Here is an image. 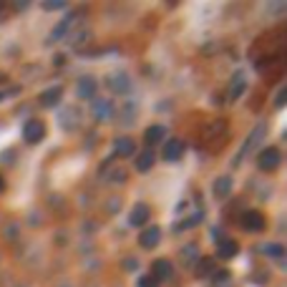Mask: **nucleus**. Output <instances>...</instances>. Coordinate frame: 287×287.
Returning <instances> with one entry per match:
<instances>
[{
	"label": "nucleus",
	"mask_w": 287,
	"mask_h": 287,
	"mask_svg": "<svg viewBox=\"0 0 287 287\" xmlns=\"http://www.w3.org/2000/svg\"><path fill=\"white\" fill-rule=\"evenodd\" d=\"M280 161H282V154H280V149H275V146L262 149L260 156H257V166H260L262 171H275V169L280 166Z\"/></svg>",
	"instance_id": "nucleus-1"
},
{
	"label": "nucleus",
	"mask_w": 287,
	"mask_h": 287,
	"mask_svg": "<svg viewBox=\"0 0 287 287\" xmlns=\"http://www.w3.org/2000/svg\"><path fill=\"white\" fill-rule=\"evenodd\" d=\"M242 224H244V229H249V232H265V227H267L265 214H262V212H257V209H249V212H244Z\"/></svg>",
	"instance_id": "nucleus-4"
},
{
	"label": "nucleus",
	"mask_w": 287,
	"mask_h": 287,
	"mask_svg": "<svg viewBox=\"0 0 287 287\" xmlns=\"http://www.w3.org/2000/svg\"><path fill=\"white\" fill-rule=\"evenodd\" d=\"M212 270V262L209 260H199V267H197V272H199V277H207V272Z\"/></svg>",
	"instance_id": "nucleus-19"
},
{
	"label": "nucleus",
	"mask_w": 287,
	"mask_h": 287,
	"mask_svg": "<svg viewBox=\"0 0 287 287\" xmlns=\"http://www.w3.org/2000/svg\"><path fill=\"white\" fill-rule=\"evenodd\" d=\"M265 131H267V124H257V126H255V131L249 134V139L242 144V149H239V156L234 159V164H239V161H242V159H244V156H247V154H249V151H252V149L257 146V144L262 141Z\"/></svg>",
	"instance_id": "nucleus-3"
},
{
	"label": "nucleus",
	"mask_w": 287,
	"mask_h": 287,
	"mask_svg": "<svg viewBox=\"0 0 287 287\" xmlns=\"http://www.w3.org/2000/svg\"><path fill=\"white\" fill-rule=\"evenodd\" d=\"M229 192H232V176H219L214 182V197L224 199Z\"/></svg>",
	"instance_id": "nucleus-14"
},
{
	"label": "nucleus",
	"mask_w": 287,
	"mask_h": 287,
	"mask_svg": "<svg viewBox=\"0 0 287 287\" xmlns=\"http://www.w3.org/2000/svg\"><path fill=\"white\" fill-rule=\"evenodd\" d=\"M171 275H174V267H171V262H169V260H156V262L151 265V277H154L156 282L169 280Z\"/></svg>",
	"instance_id": "nucleus-6"
},
{
	"label": "nucleus",
	"mask_w": 287,
	"mask_h": 287,
	"mask_svg": "<svg viewBox=\"0 0 287 287\" xmlns=\"http://www.w3.org/2000/svg\"><path fill=\"white\" fill-rule=\"evenodd\" d=\"M224 282H229V272H217V280H214V285H224Z\"/></svg>",
	"instance_id": "nucleus-21"
},
{
	"label": "nucleus",
	"mask_w": 287,
	"mask_h": 287,
	"mask_svg": "<svg viewBox=\"0 0 287 287\" xmlns=\"http://www.w3.org/2000/svg\"><path fill=\"white\" fill-rule=\"evenodd\" d=\"M139 287H159V282H156L151 275H146V277H141V280H139Z\"/></svg>",
	"instance_id": "nucleus-20"
},
{
	"label": "nucleus",
	"mask_w": 287,
	"mask_h": 287,
	"mask_svg": "<svg viewBox=\"0 0 287 287\" xmlns=\"http://www.w3.org/2000/svg\"><path fill=\"white\" fill-rule=\"evenodd\" d=\"M164 136H166V126H161V124H154V126H149V129H146V134H144V141H146V146H154V144L164 141Z\"/></svg>",
	"instance_id": "nucleus-9"
},
{
	"label": "nucleus",
	"mask_w": 287,
	"mask_h": 287,
	"mask_svg": "<svg viewBox=\"0 0 287 287\" xmlns=\"http://www.w3.org/2000/svg\"><path fill=\"white\" fill-rule=\"evenodd\" d=\"M0 98H3V93H0Z\"/></svg>",
	"instance_id": "nucleus-25"
},
{
	"label": "nucleus",
	"mask_w": 287,
	"mask_h": 287,
	"mask_svg": "<svg viewBox=\"0 0 287 287\" xmlns=\"http://www.w3.org/2000/svg\"><path fill=\"white\" fill-rule=\"evenodd\" d=\"M149 222V207L144 204V202H139L134 209H131V214H129V224L131 227H144Z\"/></svg>",
	"instance_id": "nucleus-8"
},
{
	"label": "nucleus",
	"mask_w": 287,
	"mask_h": 287,
	"mask_svg": "<svg viewBox=\"0 0 287 287\" xmlns=\"http://www.w3.org/2000/svg\"><path fill=\"white\" fill-rule=\"evenodd\" d=\"M154 151H144V154H139V159H136V169L139 171H149L151 166H154Z\"/></svg>",
	"instance_id": "nucleus-15"
},
{
	"label": "nucleus",
	"mask_w": 287,
	"mask_h": 287,
	"mask_svg": "<svg viewBox=\"0 0 287 287\" xmlns=\"http://www.w3.org/2000/svg\"><path fill=\"white\" fill-rule=\"evenodd\" d=\"M194 252H197V247H194V244L184 247V249H182V257H184V262H194V260H197V255H194Z\"/></svg>",
	"instance_id": "nucleus-18"
},
{
	"label": "nucleus",
	"mask_w": 287,
	"mask_h": 287,
	"mask_svg": "<svg viewBox=\"0 0 287 287\" xmlns=\"http://www.w3.org/2000/svg\"><path fill=\"white\" fill-rule=\"evenodd\" d=\"M114 154H116V156H131V154H136V144H134V139H129V136L116 139Z\"/></svg>",
	"instance_id": "nucleus-10"
},
{
	"label": "nucleus",
	"mask_w": 287,
	"mask_h": 287,
	"mask_svg": "<svg viewBox=\"0 0 287 287\" xmlns=\"http://www.w3.org/2000/svg\"><path fill=\"white\" fill-rule=\"evenodd\" d=\"M237 252H239V244H237L234 239H227V242H219L217 257H222V260H232V257H237Z\"/></svg>",
	"instance_id": "nucleus-11"
},
{
	"label": "nucleus",
	"mask_w": 287,
	"mask_h": 287,
	"mask_svg": "<svg viewBox=\"0 0 287 287\" xmlns=\"http://www.w3.org/2000/svg\"><path fill=\"white\" fill-rule=\"evenodd\" d=\"M159 239H161V229L159 227H149V229H144L139 234V244L144 249H154L159 244Z\"/></svg>",
	"instance_id": "nucleus-7"
},
{
	"label": "nucleus",
	"mask_w": 287,
	"mask_h": 287,
	"mask_svg": "<svg viewBox=\"0 0 287 287\" xmlns=\"http://www.w3.org/2000/svg\"><path fill=\"white\" fill-rule=\"evenodd\" d=\"M43 8H46V10H63L66 3H43Z\"/></svg>",
	"instance_id": "nucleus-22"
},
{
	"label": "nucleus",
	"mask_w": 287,
	"mask_h": 287,
	"mask_svg": "<svg viewBox=\"0 0 287 287\" xmlns=\"http://www.w3.org/2000/svg\"><path fill=\"white\" fill-rule=\"evenodd\" d=\"M182 154H184V141H179V139H169V141L164 144V151H161L164 161H179Z\"/></svg>",
	"instance_id": "nucleus-5"
},
{
	"label": "nucleus",
	"mask_w": 287,
	"mask_h": 287,
	"mask_svg": "<svg viewBox=\"0 0 287 287\" xmlns=\"http://www.w3.org/2000/svg\"><path fill=\"white\" fill-rule=\"evenodd\" d=\"M61 93H63V88H61V86H53V88H48V91L41 96V103H43V106H56V103L61 101Z\"/></svg>",
	"instance_id": "nucleus-13"
},
{
	"label": "nucleus",
	"mask_w": 287,
	"mask_h": 287,
	"mask_svg": "<svg viewBox=\"0 0 287 287\" xmlns=\"http://www.w3.org/2000/svg\"><path fill=\"white\" fill-rule=\"evenodd\" d=\"M96 93V81L93 78H81L78 81V96L81 98H93Z\"/></svg>",
	"instance_id": "nucleus-12"
},
{
	"label": "nucleus",
	"mask_w": 287,
	"mask_h": 287,
	"mask_svg": "<svg viewBox=\"0 0 287 287\" xmlns=\"http://www.w3.org/2000/svg\"><path fill=\"white\" fill-rule=\"evenodd\" d=\"M3 189H5V182H3V176H0V192H3Z\"/></svg>",
	"instance_id": "nucleus-24"
},
{
	"label": "nucleus",
	"mask_w": 287,
	"mask_h": 287,
	"mask_svg": "<svg viewBox=\"0 0 287 287\" xmlns=\"http://www.w3.org/2000/svg\"><path fill=\"white\" fill-rule=\"evenodd\" d=\"M96 111H98V114H96L98 119H109V116H111V114H109V111H111V103H106V101H98V103H96Z\"/></svg>",
	"instance_id": "nucleus-16"
},
{
	"label": "nucleus",
	"mask_w": 287,
	"mask_h": 287,
	"mask_svg": "<svg viewBox=\"0 0 287 287\" xmlns=\"http://www.w3.org/2000/svg\"><path fill=\"white\" fill-rule=\"evenodd\" d=\"M43 136H46V124L43 121H38V119L25 121V126H23V141L38 144V141H43Z\"/></svg>",
	"instance_id": "nucleus-2"
},
{
	"label": "nucleus",
	"mask_w": 287,
	"mask_h": 287,
	"mask_svg": "<svg viewBox=\"0 0 287 287\" xmlns=\"http://www.w3.org/2000/svg\"><path fill=\"white\" fill-rule=\"evenodd\" d=\"M265 252H267L270 257H282V255H285V247H282V244H265Z\"/></svg>",
	"instance_id": "nucleus-17"
},
{
	"label": "nucleus",
	"mask_w": 287,
	"mask_h": 287,
	"mask_svg": "<svg viewBox=\"0 0 287 287\" xmlns=\"http://www.w3.org/2000/svg\"><path fill=\"white\" fill-rule=\"evenodd\" d=\"M285 88H280V96H277V101H275V103H277V106H285Z\"/></svg>",
	"instance_id": "nucleus-23"
}]
</instances>
